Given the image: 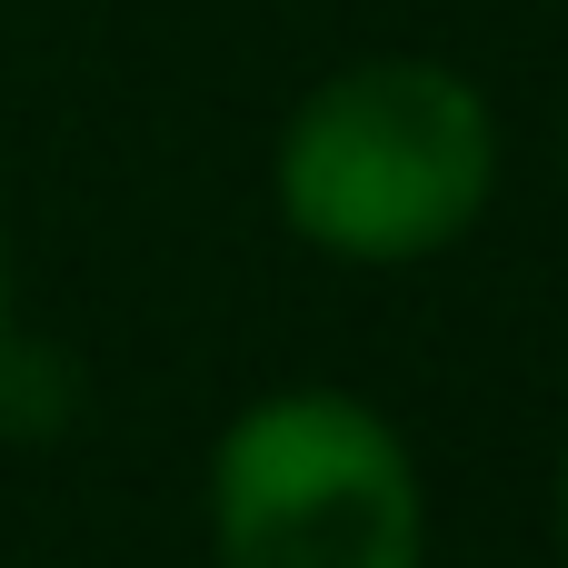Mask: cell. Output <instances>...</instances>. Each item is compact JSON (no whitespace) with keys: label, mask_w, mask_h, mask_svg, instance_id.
<instances>
[{"label":"cell","mask_w":568,"mask_h":568,"mask_svg":"<svg viewBox=\"0 0 568 568\" xmlns=\"http://www.w3.org/2000/svg\"><path fill=\"white\" fill-rule=\"evenodd\" d=\"M549 529H559V568H568V449H559V489H549Z\"/></svg>","instance_id":"277c9868"},{"label":"cell","mask_w":568,"mask_h":568,"mask_svg":"<svg viewBox=\"0 0 568 568\" xmlns=\"http://www.w3.org/2000/svg\"><path fill=\"white\" fill-rule=\"evenodd\" d=\"M210 549L220 568H419V459L349 389H270L220 429Z\"/></svg>","instance_id":"7a4b0ae2"},{"label":"cell","mask_w":568,"mask_h":568,"mask_svg":"<svg viewBox=\"0 0 568 568\" xmlns=\"http://www.w3.org/2000/svg\"><path fill=\"white\" fill-rule=\"evenodd\" d=\"M559 180H568V120H559Z\"/></svg>","instance_id":"8992f818"},{"label":"cell","mask_w":568,"mask_h":568,"mask_svg":"<svg viewBox=\"0 0 568 568\" xmlns=\"http://www.w3.org/2000/svg\"><path fill=\"white\" fill-rule=\"evenodd\" d=\"M70 419H80V369H70V349L0 329V439L50 449V439H70Z\"/></svg>","instance_id":"3957f363"},{"label":"cell","mask_w":568,"mask_h":568,"mask_svg":"<svg viewBox=\"0 0 568 568\" xmlns=\"http://www.w3.org/2000/svg\"><path fill=\"white\" fill-rule=\"evenodd\" d=\"M280 220L349 270L439 260L479 230L499 190V120L489 90L429 50H369L300 90L270 150Z\"/></svg>","instance_id":"6da1fadb"},{"label":"cell","mask_w":568,"mask_h":568,"mask_svg":"<svg viewBox=\"0 0 568 568\" xmlns=\"http://www.w3.org/2000/svg\"><path fill=\"white\" fill-rule=\"evenodd\" d=\"M0 329H10V250H0Z\"/></svg>","instance_id":"5b68a950"}]
</instances>
